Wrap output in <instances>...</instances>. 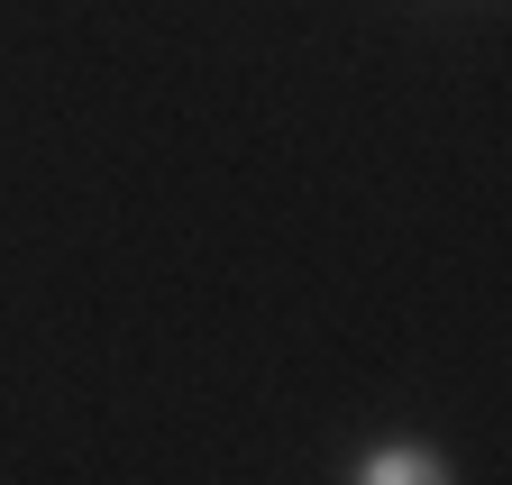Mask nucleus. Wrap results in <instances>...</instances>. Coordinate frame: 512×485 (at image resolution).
Masks as SVG:
<instances>
[{"label":"nucleus","mask_w":512,"mask_h":485,"mask_svg":"<svg viewBox=\"0 0 512 485\" xmlns=\"http://www.w3.org/2000/svg\"><path fill=\"white\" fill-rule=\"evenodd\" d=\"M348 485H458V467L439 449H421V440H384V449H366L348 467Z\"/></svg>","instance_id":"1"}]
</instances>
